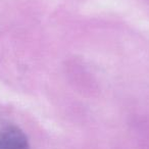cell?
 Segmentation results:
<instances>
[{"label": "cell", "mask_w": 149, "mask_h": 149, "mask_svg": "<svg viewBox=\"0 0 149 149\" xmlns=\"http://www.w3.org/2000/svg\"><path fill=\"white\" fill-rule=\"evenodd\" d=\"M0 149H29L27 137L15 127L0 130Z\"/></svg>", "instance_id": "1"}]
</instances>
